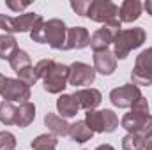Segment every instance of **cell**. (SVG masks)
<instances>
[{
    "mask_svg": "<svg viewBox=\"0 0 152 150\" xmlns=\"http://www.w3.org/2000/svg\"><path fill=\"white\" fill-rule=\"evenodd\" d=\"M9 64H11V69H12L14 73H20V71L30 67V66H32V60H30V55H28L25 50H20V48H18V51L11 57Z\"/></svg>",
    "mask_w": 152,
    "mask_h": 150,
    "instance_id": "obj_23",
    "label": "cell"
},
{
    "mask_svg": "<svg viewBox=\"0 0 152 150\" xmlns=\"http://www.w3.org/2000/svg\"><path fill=\"white\" fill-rule=\"evenodd\" d=\"M44 125L48 127L50 134H53V136H57V138H66V136H69V127H71V124H67V120L62 118V117L57 115V113H51V111L46 113V115H44Z\"/></svg>",
    "mask_w": 152,
    "mask_h": 150,
    "instance_id": "obj_16",
    "label": "cell"
},
{
    "mask_svg": "<svg viewBox=\"0 0 152 150\" xmlns=\"http://www.w3.org/2000/svg\"><path fill=\"white\" fill-rule=\"evenodd\" d=\"M94 69L96 73L103 76H112L117 69V58L113 51L104 50V51H96L94 53Z\"/></svg>",
    "mask_w": 152,
    "mask_h": 150,
    "instance_id": "obj_13",
    "label": "cell"
},
{
    "mask_svg": "<svg viewBox=\"0 0 152 150\" xmlns=\"http://www.w3.org/2000/svg\"><path fill=\"white\" fill-rule=\"evenodd\" d=\"M5 5H7L11 11H14V12H20V11L27 9V7L30 5V2H14V0H7V2H5Z\"/></svg>",
    "mask_w": 152,
    "mask_h": 150,
    "instance_id": "obj_32",
    "label": "cell"
},
{
    "mask_svg": "<svg viewBox=\"0 0 152 150\" xmlns=\"http://www.w3.org/2000/svg\"><path fill=\"white\" fill-rule=\"evenodd\" d=\"M81 108H80V103L73 94H62L58 99H57V111L60 113L62 118H73L78 115Z\"/></svg>",
    "mask_w": 152,
    "mask_h": 150,
    "instance_id": "obj_18",
    "label": "cell"
},
{
    "mask_svg": "<svg viewBox=\"0 0 152 150\" xmlns=\"http://www.w3.org/2000/svg\"><path fill=\"white\" fill-rule=\"evenodd\" d=\"M147 41V32L142 27H133L127 30H120L113 39V55L117 60H124L129 53L140 48Z\"/></svg>",
    "mask_w": 152,
    "mask_h": 150,
    "instance_id": "obj_1",
    "label": "cell"
},
{
    "mask_svg": "<svg viewBox=\"0 0 152 150\" xmlns=\"http://www.w3.org/2000/svg\"><path fill=\"white\" fill-rule=\"evenodd\" d=\"M18 74V79L20 81H23L25 85H28V87H32V85H36L37 83V74H36V69H34V66H30V67H27V69H23V71H20V73H16Z\"/></svg>",
    "mask_w": 152,
    "mask_h": 150,
    "instance_id": "obj_26",
    "label": "cell"
},
{
    "mask_svg": "<svg viewBox=\"0 0 152 150\" xmlns=\"http://www.w3.org/2000/svg\"><path fill=\"white\" fill-rule=\"evenodd\" d=\"M143 4L140 0H124L118 7V20L122 23H133L142 16Z\"/></svg>",
    "mask_w": 152,
    "mask_h": 150,
    "instance_id": "obj_17",
    "label": "cell"
},
{
    "mask_svg": "<svg viewBox=\"0 0 152 150\" xmlns=\"http://www.w3.org/2000/svg\"><path fill=\"white\" fill-rule=\"evenodd\" d=\"M73 95L78 99L80 108L85 110V111L96 110V108L101 104V101H103V94H101L97 88H92V87H88V88H80V90H76Z\"/></svg>",
    "mask_w": 152,
    "mask_h": 150,
    "instance_id": "obj_12",
    "label": "cell"
},
{
    "mask_svg": "<svg viewBox=\"0 0 152 150\" xmlns=\"http://www.w3.org/2000/svg\"><path fill=\"white\" fill-rule=\"evenodd\" d=\"M0 95L4 101L23 104V103H28L32 92H30V87L25 85L23 81H20L18 78H5L2 90H0Z\"/></svg>",
    "mask_w": 152,
    "mask_h": 150,
    "instance_id": "obj_8",
    "label": "cell"
},
{
    "mask_svg": "<svg viewBox=\"0 0 152 150\" xmlns=\"http://www.w3.org/2000/svg\"><path fill=\"white\" fill-rule=\"evenodd\" d=\"M143 9L147 11V14H149V16H152V0H147V2L143 4Z\"/></svg>",
    "mask_w": 152,
    "mask_h": 150,
    "instance_id": "obj_34",
    "label": "cell"
},
{
    "mask_svg": "<svg viewBox=\"0 0 152 150\" xmlns=\"http://www.w3.org/2000/svg\"><path fill=\"white\" fill-rule=\"evenodd\" d=\"M39 21H42V16L37 12H25L20 16L0 14V28L11 36L12 34H23V32L30 34Z\"/></svg>",
    "mask_w": 152,
    "mask_h": 150,
    "instance_id": "obj_2",
    "label": "cell"
},
{
    "mask_svg": "<svg viewBox=\"0 0 152 150\" xmlns=\"http://www.w3.org/2000/svg\"><path fill=\"white\" fill-rule=\"evenodd\" d=\"M96 150H115V149L112 147V145H108V143H103V145H99Z\"/></svg>",
    "mask_w": 152,
    "mask_h": 150,
    "instance_id": "obj_35",
    "label": "cell"
},
{
    "mask_svg": "<svg viewBox=\"0 0 152 150\" xmlns=\"http://www.w3.org/2000/svg\"><path fill=\"white\" fill-rule=\"evenodd\" d=\"M143 149L145 150H152V133L149 136H145V141H143Z\"/></svg>",
    "mask_w": 152,
    "mask_h": 150,
    "instance_id": "obj_33",
    "label": "cell"
},
{
    "mask_svg": "<svg viewBox=\"0 0 152 150\" xmlns=\"http://www.w3.org/2000/svg\"><path fill=\"white\" fill-rule=\"evenodd\" d=\"M90 21L108 25L112 21L118 20V5L110 2V0H90L87 16Z\"/></svg>",
    "mask_w": 152,
    "mask_h": 150,
    "instance_id": "obj_5",
    "label": "cell"
},
{
    "mask_svg": "<svg viewBox=\"0 0 152 150\" xmlns=\"http://www.w3.org/2000/svg\"><path fill=\"white\" fill-rule=\"evenodd\" d=\"M142 97V92H140V87L133 85V83H127V85H122V87H117L110 92V101L112 104L117 108H131L134 104L136 99Z\"/></svg>",
    "mask_w": 152,
    "mask_h": 150,
    "instance_id": "obj_10",
    "label": "cell"
},
{
    "mask_svg": "<svg viewBox=\"0 0 152 150\" xmlns=\"http://www.w3.org/2000/svg\"><path fill=\"white\" fill-rule=\"evenodd\" d=\"M131 111H133V113H143V115H147V113H149V101L142 95L140 99H136V101H134V104L131 106Z\"/></svg>",
    "mask_w": 152,
    "mask_h": 150,
    "instance_id": "obj_31",
    "label": "cell"
},
{
    "mask_svg": "<svg viewBox=\"0 0 152 150\" xmlns=\"http://www.w3.org/2000/svg\"><path fill=\"white\" fill-rule=\"evenodd\" d=\"M90 46V34L85 27H71L67 28L66 50H83Z\"/></svg>",
    "mask_w": 152,
    "mask_h": 150,
    "instance_id": "obj_14",
    "label": "cell"
},
{
    "mask_svg": "<svg viewBox=\"0 0 152 150\" xmlns=\"http://www.w3.org/2000/svg\"><path fill=\"white\" fill-rule=\"evenodd\" d=\"M53 64H55V60H51V58H42V60H39L37 64L34 66V69H36V74H37L39 79H42L44 76L50 73V69L53 67Z\"/></svg>",
    "mask_w": 152,
    "mask_h": 150,
    "instance_id": "obj_28",
    "label": "cell"
},
{
    "mask_svg": "<svg viewBox=\"0 0 152 150\" xmlns=\"http://www.w3.org/2000/svg\"><path fill=\"white\" fill-rule=\"evenodd\" d=\"M88 4H90V0H73L71 2V9L75 11L78 16H87Z\"/></svg>",
    "mask_w": 152,
    "mask_h": 150,
    "instance_id": "obj_30",
    "label": "cell"
},
{
    "mask_svg": "<svg viewBox=\"0 0 152 150\" xmlns=\"http://www.w3.org/2000/svg\"><path fill=\"white\" fill-rule=\"evenodd\" d=\"M66 39H67V27L62 20L53 18L44 21V44L53 50L66 51Z\"/></svg>",
    "mask_w": 152,
    "mask_h": 150,
    "instance_id": "obj_7",
    "label": "cell"
},
{
    "mask_svg": "<svg viewBox=\"0 0 152 150\" xmlns=\"http://www.w3.org/2000/svg\"><path fill=\"white\" fill-rule=\"evenodd\" d=\"M85 124L96 133H113L118 127V117L112 110H92L85 113Z\"/></svg>",
    "mask_w": 152,
    "mask_h": 150,
    "instance_id": "obj_3",
    "label": "cell"
},
{
    "mask_svg": "<svg viewBox=\"0 0 152 150\" xmlns=\"http://www.w3.org/2000/svg\"><path fill=\"white\" fill-rule=\"evenodd\" d=\"M42 88L48 94H62L64 88L69 85V66L55 62L50 73L44 76L42 79Z\"/></svg>",
    "mask_w": 152,
    "mask_h": 150,
    "instance_id": "obj_6",
    "label": "cell"
},
{
    "mask_svg": "<svg viewBox=\"0 0 152 150\" xmlns=\"http://www.w3.org/2000/svg\"><path fill=\"white\" fill-rule=\"evenodd\" d=\"M30 39L34 42H39V44H44V20L39 21L37 25L34 27V30L30 32Z\"/></svg>",
    "mask_w": 152,
    "mask_h": 150,
    "instance_id": "obj_29",
    "label": "cell"
},
{
    "mask_svg": "<svg viewBox=\"0 0 152 150\" xmlns=\"http://www.w3.org/2000/svg\"><path fill=\"white\" fill-rule=\"evenodd\" d=\"M4 81H5V76L0 73V90H2V85H4Z\"/></svg>",
    "mask_w": 152,
    "mask_h": 150,
    "instance_id": "obj_36",
    "label": "cell"
},
{
    "mask_svg": "<svg viewBox=\"0 0 152 150\" xmlns=\"http://www.w3.org/2000/svg\"><path fill=\"white\" fill-rule=\"evenodd\" d=\"M0 103H2V101H0Z\"/></svg>",
    "mask_w": 152,
    "mask_h": 150,
    "instance_id": "obj_37",
    "label": "cell"
},
{
    "mask_svg": "<svg viewBox=\"0 0 152 150\" xmlns=\"http://www.w3.org/2000/svg\"><path fill=\"white\" fill-rule=\"evenodd\" d=\"M96 81V69L85 62H73L69 66V85L87 87Z\"/></svg>",
    "mask_w": 152,
    "mask_h": 150,
    "instance_id": "obj_11",
    "label": "cell"
},
{
    "mask_svg": "<svg viewBox=\"0 0 152 150\" xmlns=\"http://www.w3.org/2000/svg\"><path fill=\"white\" fill-rule=\"evenodd\" d=\"M120 125H122L127 133H131V134H140V136L145 138V136H149L152 133V115L151 113L143 115V113L129 111L122 117Z\"/></svg>",
    "mask_w": 152,
    "mask_h": 150,
    "instance_id": "obj_9",
    "label": "cell"
},
{
    "mask_svg": "<svg viewBox=\"0 0 152 150\" xmlns=\"http://www.w3.org/2000/svg\"><path fill=\"white\" fill-rule=\"evenodd\" d=\"M118 32L113 28H108V27H103V28H97L92 36H90V48L92 51H104L108 50L110 44H113V39Z\"/></svg>",
    "mask_w": 152,
    "mask_h": 150,
    "instance_id": "obj_15",
    "label": "cell"
},
{
    "mask_svg": "<svg viewBox=\"0 0 152 150\" xmlns=\"http://www.w3.org/2000/svg\"><path fill=\"white\" fill-rule=\"evenodd\" d=\"M18 51V41L11 34L0 36V60H11V57Z\"/></svg>",
    "mask_w": 152,
    "mask_h": 150,
    "instance_id": "obj_21",
    "label": "cell"
},
{
    "mask_svg": "<svg viewBox=\"0 0 152 150\" xmlns=\"http://www.w3.org/2000/svg\"><path fill=\"white\" fill-rule=\"evenodd\" d=\"M143 141H145L143 136L127 133V134L122 138V149L124 150H142L143 149Z\"/></svg>",
    "mask_w": 152,
    "mask_h": 150,
    "instance_id": "obj_25",
    "label": "cell"
},
{
    "mask_svg": "<svg viewBox=\"0 0 152 150\" xmlns=\"http://www.w3.org/2000/svg\"><path fill=\"white\" fill-rule=\"evenodd\" d=\"M16 149V136L9 131H0V150Z\"/></svg>",
    "mask_w": 152,
    "mask_h": 150,
    "instance_id": "obj_27",
    "label": "cell"
},
{
    "mask_svg": "<svg viewBox=\"0 0 152 150\" xmlns=\"http://www.w3.org/2000/svg\"><path fill=\"white\" fill-rule=\"evenodd\" d=\"M69 136H71V140L76 141V143H87V141L92 140L94 133H92L90 127L85 124V120H78L75 124H71V127H69Z\"/></svg>",
    "mask_w": 152,
    "mask_h": 150,
    "instance_id": "obj_20",
    "label": "cell"
},
{
    "mask_svg": "<svg viewBox=\"0 0 152 150\" xmlns=\"http://www.w3.org/2000/svg\"><path fill=\"white\" fill-rule=\"evenodd\" d=\"M16 120V106L9 101L0 103V122L4 125H14Z\"/></svg>",
    "mask_w": 152,
    "mask_h": 150,
    "instance_id": "obj_24",
    "label": "cell"
},
{
    "mask_svg": "<svg viewBox=\"0 0 152 150\" xmlns=\"http://www.w3.org/2000/svg\"><path fill=\"white\" fill-rule=\"evenodd\" d=\"M131 83L136 87H151L152 85V46L143 50L134 62L131 71Z\"/></svg>",
    "mask_w": 152,
    "mask_h": 150,
    "instance_id": "obj_4",
    "label": "cell"
},
{
    "mask_svg": "<svg viewBox=\"0 0 152 150\" xmlns=\"http://www.w3.org/2000/svg\"><path fill=\"white\" fill-rule=\"evenodd\" d=\"M57 145H58V138L53 136V134H50V133L39 134L37 138H34L32 143H30L32 150H55Z\"/></svg>",
    "mask_w": 152,
    "mask_h": 150,
    "instance_id": "obj_22",
    "label": "cell"
},
{
    "mask_svg": "<svg viewBox=\"0 0 152 150\" xmlns=\"http://www.w3.org/2000/svg\"><path fill=\"white\" fill-rule=\"evenodd\" d=\"M36 118V106L34 103H23L16 108V120H14V125H18L20 129H25L28 127Z\"/></svg>",
    "mask_w": 152,
    "mask_h": 150,
    "instance_id": "obj_19",
    "label": "cell"
}]
</instances>
